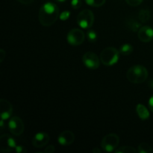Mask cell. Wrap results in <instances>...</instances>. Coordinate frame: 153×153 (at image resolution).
Masks as SVG:
<instances>
[{
  "instance_id": "6da1fadb",
  "label": "cell",
  "mask_w": 153,
  "mask_h": 153,
  "mask_svg": "<svg viewBox=\"0 0 153 153\" xmlns=\"http://www.w3.org/2000/svg\"><path fill=\"white\" fill-rule=\"evenodd\" d=\"M59 17V8L52 2H46L40 7L39 10V22L45 27L55 24Z\"/></svg>"
},
{
  "instance_id": "7a4b0ae2",
  "label": "cell",
  "mask_w": 153,
  "mask_h": 153,
  "mask_svg": "<svg viewBox=\"0 0 153 153\" xmlns=\"http://www.w3.org/2000/svg\"><path fill=\"white\" fill-rule=\"evenodd\" d=\"M148 75L149 73L146 67L142 65H134L128 69L126 77L131 83L141 84L147 79Z\"/></svg>"
},
{
  "instance_id": "3957f363",
  "label": "cell",
  "mask_w": 153,
  "mask_h": 153,
  "mask_svg": "<svg viewBox=\"0 0 153 153\" xmlns=\"http://www.w3.org/2000/svg\"><path fill=\"white\" fill-rule=\"evenodd\" d=\"M120 58V51L113 46H108L102 51L100 61L105 66H113L118 62Z\"/></svg>"
},
{
  "instance_id": "277c9868",
  "label": "cell",
  "mask_w": 153,
  "mask_h": 153,
  "mask_svg": "<svg viewBox=\"0 0 153 153\" xmlns=\"http://www.w3.org/2000/svg\"><path fill=\"white\" fill-rule=\"evenodd\" d=\"M119 143V136L114 133H111L103 137L101 141V147L105 152H111L117 149Z\"/></svg>"
},
{
  "instance_id": "5b68a950",
  "label": "cell",
  "mask_w": 153,
  "mask_h": 153,
  "mask_svg": "<svg viewBox=\"0 0 153 153\" xmlns=\"http://www.w3.org/2000/svg\"><path fill=\"white\" fill-rule=\"evenodd\" d=\"M94 14L89 9L82 10L77 16V24L82 28H90L94 25Z\"/></svg>"
},
{
  "instance_id": "8992f818",
  "label": "cell",
  "mask_w": 153,
  "mask_h": 153,
  "mask_svg": "<svg viewBox=\"0 0 153 153\" xmlns=\"http://www.w3.org/2000/svg\"><path fill=\"white\" fill-rule=\"evenodd\" d=\"M67 41L70 45L74 46H80L84 43L85 39V33L79 28H73L67 34Z\"/></svg>"
},
{
  "instance_id": "52a82bcc",
  "label": "cell",
  "mask_w": 153,
  "mask_h": 153,
  "mask_svg": "<svg viewBox=\"0 0 153 153\" xmlns=\"http://www.w3.org/2000/svg\"><path fill=\"white\" fill-rule=\"evenodd\" d=\"M84 64L91 70H97L100 65V58L98 55L93 52H87L82 56Z\"/></svg>"
},
{
  "instance_id": "ba28073f",
  "label": "cell",
  "mask_w": 153,
  "mask_h": 153,
  "mask_svg": "<svg viewBox=\"0 0 153 153\" xmlns=\"http://www.w3.org/2000/svg\"><path fill=\"white\" fill-rule=\"evenodd\" d=\"M9 131L15 136H19L24 132L25 126L22 120L18 117H13L10 118L8 123Z\"/></svg>"
},
{
  "instance_id": "9c48e42d",
  "label": "cell",
  "mask_w": 153,
  "mask_h": 153,
  "mask_svg": "<svg viewBox=\"0 0 153 153\" xmlns=\"http://www.w3.org/2000/svg\"><path fill=\"white\" fill-rule=\"evenodd\" d=\"M16 146L13 137L8 134H4L0 137V150L3 153L10 152Z\"/></svg>"
},
{
  "instance_id": "30bf717a",
  "label": "cell",
  "mask_w": 153,
  "mask_h": 153,
  "mask_svg": "<svg viewBox=\"0 0 153 153\" xmlns=\"http://www.w3.org/2000/svg\"><path fill=\"white\" fill-rule=\"evenodd\" d=\"M50 137L49 134L46 132L37 133L32 138L31 143L32 145L36 148H42L48 144Z\"/></svg>"
},
{
  "instance_id": "8fae6325",
  "label": "cell",
  "mask_w": 153,
  "mask_h": 153,
  "mask_svg": "<svg viewBox=\"0 0 153 153\" xmlns=\"http://www.w3.org/2000/svg\"><path fill=\"white\" fill-rule=\"evenodd\" d=\"M0 110H1V119L3 120L9 119L13 113V107L9 101L4 99L0 100Z\"/></svg>"
},
{
  "instance_id": "7c38bea8",
  "label": "cell",
  "mask_w": 153,
  "mask_h": 153,
  "mask_svg": "<svg viewBox=\"0 0 153 153\" xmlns=\"http://www.w3.org/2000/svg\"><path fill=\"white\" fill-rule=\"evenodd\" d=\"M139 40L143 43H148L153 40V29L149 26L140 27L137 31Z\"/></svg>"
},
{
  "instance_id": "4fadbf2b",
  "label": "cell",
  "mask_w": 153,
  "mask_h": 153,
  "mask_svg": "<svg viewBox=\"0 0 153 153\" xmlns=\"http://www.w3.org/2000/svg\"><path fill=\"white\" fill-rule=\"evenodd\" d=\"M75 140V134L70 130H65L58 135V142L62 146H69Z\"/></svg>"
},
{
  "instance_id": "5bb4252c",
  "label": "cell",
  "mask_w": 153,
  "mask_h": 153,
  "mask_svg": "<svg viewBox=\"0 0 153 153\" xmlns=\"http://www.w3.org/2000/svg\"><path fill=\"white\" fill-rule=\"evenodd\" d=\"M136 111L139 117L143 120H147L149 117V112L148 109L142 104H137L136 106Z\"/></svg>"
},
{
  "instance_id": "9a60e30c",
  "label": "cell",
  "mask_w": 153,
  "mask_h": 153,
  "mask_svg": "<svg viewBox=\"0 0 153 153\" xmlns=\"http://www.w3.org/2000/svg\"><path fill=\"white\" fill-rule=\"evenodd\" d=\"M151 17V13L149 10L141 9L138 12V19L141 22H146L149 20Z\"/></svg>"
},
{
  "instance_id": "2e32d148",
  "label": "cell",
  "mask_w": 153,
  "mask_h": 153,
  "mask_svg": "<svg viewBox=\"0 0 153 153\" xmlns=\"http://www.w3.org/2000/svg\"><path fill=\"white\" fill-rule=\"evenodd\" d=\"M132 52L133 46L131 44H128V43L122 45L120 48V53L122 54L123 55H129L132 53Z\"/></svg>"
},
{
  "instance_id": "e0dca14e",
  "label": "cell",
  "mask_w": 153,
  "mask_h": 153,
  "mask_svg": "<svg viewBox=\"0 0 153 153\" xmlns=\"http://www.w3.org/2000/svg\"><path fill=\"white\" fill-rule=\"evenodd\" d=\"M137 152L139 153H152L153 152V149L148 143H141L138 146Z\"/></svg>"
},
{
  "instance_id": "ac0fdd59",
  "label": "cell",
  "mask_w": 153,
  "mask_h": 153,
  "mask_svg": "<svg viewBox=\"0 0 153 153\" xmlns=\"http://www.w3.org/2000/svg\"><path fill=\"white\" fill-rule=\"evenodd\" d=\"M116 153H135L137 152V149H134L133 146H121V147L118 148L114 151Z\"/></svg>"
},
{
  "instance_id": "d6986e66",
  "label": "cell",
  "mask_w": 153,
  "mask_h": 153,
  "mask_svg": "<svg viewBox=\"0 0 153 153\" xmlns=\"http://www.w3.org/2000/svg\"><path fill=\"white\" fill-rule=\"evenodd\" d=\"M106 0H85V2L88 5L94 7H99L102 6L105 3Z\"/></svg>"
},
{
  "instance_id": "ffe728a7",
  "label": "cell",
  "mask_w": 153,
  "mask_h": 153,
  "mask_svg": "<svg viewBox=\"0 0 153 153\" xmlns=\"http://www.w3.org/2000/svg\"><path fill=\"white\" fill-rule=\"evenodd\" d=\"M128 28H130V29L132 31H138V30L140 28V23H138L137 22L134 20H131L128 23Z\"/></svg>"
},
{
  "instance_id": "44dd1931",
  "label": "cell",
  "mask_w": 153,
  "mask_h": 153,
  "mask_svg": "<svg viewBox=\"0 0 153 153\" xmlns=\"http://www.w3.org/2000/svg\"><path fill=\"white\" fill-rule=\"evenodd\" d=\"M88 39H89L90 41L91 42L96 41L97 38V33H96L94 31H93V30H90V31H88Z\"/></svg>"
},
{
  "instance_id": "7402d4cb",
  "label": "cell",
  "mask_w": 153,
  "mask_h": 153,
  "mask_svg": "<svg viewBox=\"0 0 153 153\" xmlns=\"http://www.w3.org/2000/svg\"><path fill=\"white\" fill-rule=\"evenodd\" d=\"M127 4L130 6H132V7H136V6H138L141 4L143 1V0H126Z\"/></svg>"
},
{
  "instance_id": "603a6c76",
  "label": "cell",
  "mask_w": 153,
  "mask_h": 153,
  "mask_svg": "<svg viewBox=\"0 0 153 153\" xmlns=\"http://www.w3.org/2000/svg\"><path fill=\"white\" fill-rule=\"evenodd\" d=\"M71 6L73 9H79L82 6V1L81 0H72Z\"/></svg>"
},
{
  "instance_id": "cb8c5ba5",
  "label": "cell",
  "mask_w": 153,
  "mask_h": 153,
  "mask_svg": "<svg viewBox=\"0 0 153 153\" xmlns=\"http://www.w3.org/2000/svg\"><path fill=\"white\" fill-rule=\"evenodd\" d=\"M70 13L69 11H64L60 14V19L61 20H67L70 16Z\"/></svg>"
},
{
  "instance_id": "d4e9b609",
  "label": "cell",
  "mask_w": 153,
  "mask_h": 153,
  "mask_svg": "<svg viewBox=\"0 0 153 153\" xmlns=\"http://www.w3.org/2000/svg\"><path fill=\"white\" fill-rule=\"evenodd\" d=\"M55 146H52V145H49V146H47L46 147L44 152L46 153H53L55 152Z\"/></svg>"
},
{
  "instance_id": "484cf974",
  "label": "cell",
  "mask_w": 153,
  "mask_h": 153,
  "mask_svg": "<svg viewBox=\"0 0 153 153\" xmlns=\"http://www.w3.org/2000/svg\"><path fill=\"white\" fill-rule=\"evenodd\" d=\"M6 57V52H4V49H0V62L2 63V61H4V59Z\"/></svg>"
},
{
  "instance_id": "4316f807",
  "label": "cell",
  "mask_w": 153,
  "mask_h": 153,
  "mask_svg": "<svg viewBox=\"0 0 153 153\" xmlns=\"http://www.w3.org/2000/svg\"><path fill=\"white\" fill-rule=\"evenodd\" d=\"M15 149H16V152L17 153H22V152H26V150H25V148H24L23 146H16V148H15Z\"/></svg>"
},
{
  "instance_id": "83f0119b",
  "label": "cell",
  "mask_w": 153,
  "mask_h": 153,
  "mask_svg": "<svg viewBox=\"0 0 153 153\" xmlns=\"http://www.w3.org/2000/svg\"><path fill=\"white\" fill-rule=\"evenodd\" d=\"M16 1H18L19 3L22 4H29L32 3L34 0H16Z\"/></svg>"
},
{
  "instance_id": "f1b7e54d",
  "label": "cell",
  "mask_w": 153,
  "mask_h": 153,
  "mask_svg": "<svg viewBox=\"0 0 153 153\" xmlns=\"http://www.w3.org/2000/svg\"><path fill=\"white\" fill-rule=\"evenodd\" d=\"M149 107L151 111L153 112V95L150 97L149 100Z\"/></svg>"
},
{
  "instance_id": "f546056e",
  "label": "cell",
  "mask_w": 153,
  "mask_h": 153,
  "mask_svg": "<svg viewBox=\"0 0 153 153\" xmlns=\"http://www.w3.org/2000/svg\"><path fill=\"white\" fill-rule=\"evenodd\" d=\"M93 152L94 153H100L101 152V149H99L98 147H95L93 149Z\"/></svg>"
},
{
  "instance_id": "4dcf8cb0",
  "label": "cell",
  "mask_w": 153,
  "mask_h": 153,
  "mask_svg": "<svg viewBox=\"0 0 153 153\" xmlns=\"http://www.w3.org/2000/svg\"><path fill=\"white\" fill-rule=\"evenodd\" d=\"M57 1H58V2H64V1H65L66 0H56Z\"/></svg>"
},
{
  "instance_id": "1f68e13d",
  "label": "cell",
  "mask_w": 153,
  "mask_h": 153,
  "mask_svg": "<svg viewBox=\"0 0 153 153\" xmlns=\"http://www.w3.org/2000/svg\"><path fill=\"white\" fill-rule=\"evenodd\" d=\"M150 87H151V88H153V81H151V82H150Z\"/></svg>"
}]
</instances>
